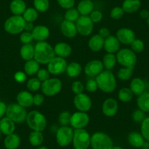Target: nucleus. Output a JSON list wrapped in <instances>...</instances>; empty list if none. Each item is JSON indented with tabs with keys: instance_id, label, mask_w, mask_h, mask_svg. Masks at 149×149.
<instances>
[{
	"instance_id": "obj_1",
	"label": "nucleus",
	"mask_w": 149,
	"mask_h": 149,
	"mask_svg": "<svg viewBox=\"0 0 149 149\" xmlns=\"http://www.w3.org/2000/svg\"><path fill=\"white\" fill-rule=\"evenodd\" d=\"M56 56L54 49L46 41L37 42L34 45V59L40 64H48Z\"/></svg>"
},
{
	"instance_id": "obj_2",
	"label": "nucleus",
	"mask_w": 149,
	"mask_h": 149,
	"mask_svg": "<svg viewBox=\"0 0 149 149\" xmlns=\"http://www.w3.org/2000/svg\"><path fill=\"white\" fill-rule=\"evenodd\" d=\"M98 88L105 93L113 92L117 87V81L111 70H103L95 78Z\"/></svg>"
},
{
	"instance_id": "obj_3",
	"label": "nucleus",
	"mask_w": 149,
	"mask_h": 149,
	"mask_svg": "<svg viewBox=\"0 0 149 149\" xmlns=\"http://www.w3.org/2000/svg\"><path fill=\"white\" fill-rule=\"evenodd\" d=\"M26 122L32 131L43 132L47 127L46 118L37 110H32L29 113Z\"/></svg>"
},
{
	"instance_id": "obj_4",
	"label": "nucleus",
	"mask_w": 149,
	"mask_h": 149,
	"mask_svg": "<svg viewBox=\"0 0 149 149\" xmlns=\"http://www.w3.org/2000/svg\"><path fill=\"white\" fill-rule=\"evenodd\" d=\"M5 115L15 124H23L26 120L28 113L25 107H22L18 103H12L7 107Z\"/></svg>"
},
{
	"instance_id": "obj_5",
	"label": "nucleus",
	"mask_w": 149,
	"mask_h": 149,
	"mask_svg": "<svg viewBox=\"0 0 149 149\" xmlns=\"http://www.w3.org/2000/svg\"><path fill=\"white\" fill-rule=\"evenodd\" d=\"M113 142L111 137L102 132H96L91 136V147L92 149H112Z\"/></svg>"
},
{
	"instance_id": "obj_6",
	"label": "nucleus",
	"mask_w": 149,
	"mask_h": 149,
	"mask_svg": "<svg viewBox=\"0 0 149 149\" xmlns=\"http://www.w3.org/2000/svg\"><path fill=\"white\" fill-rule=\"evenodd\" d=\"M25 20L22 15H12L5 21L4 29L8 34L15 35L21 34L24 30Z\"/></svg>"
},
{
	"instance_id": "obj_7",
	"label": "nucleus",
	"mask_w": 149,
	"mask_h": 149,
	"mask_svg": "<svg viewBox=\"0 0 149 149\" xmlns=\"http://www.w3.org/2000/svg\"><path fill=\"white\" fill-rule=\"evenodd\" d=\"M72 143L74 149H88L91 146V135L85 129L74 130Z\"/></svg>"
},
{
	"instance_id": "obj_8",
	"label": "nucleus",
	"mask_w": 149,
	"mask_h": 149,
	"mask_svg": "<svg viewBox=\"0 0 149 149\" xmlns=\"http://www.w3.org/2000/svg\"><path fill=\"white\" fill-rule=\"evenodd\" d=\"M117 63L123 67H134L137 63V56L130 48H122L116 53Z\"/></svg>"
},
{
	"instance_id": "obj_9",
	"label": "nucleus",
	"mask_w": 149,
	"mask_h": 149,
	"mask_svg": "<svg viewBox=\"0 0 149 149\" xmlns=\"http://www.w3.org/2000/svg\"><path fill=\"white\" fill-rule=\"evenodd\" d=\"M62 88V82L57 78H50L47 81L42 83L41 91L44 95L47 97H53L56 95Z\"/></svg>"
},
{
	"instance_id": "obj_10",
	"label": "nucleus",
	"mask_w": 149,
	"mask_h": 149,
	"mask_svg": "<svg viewBox=\"0 0 149 149\" xmlns=\"http://www.w3.org/2000/svg\"><path fill=\"white\" fill-rule=\"evenodd\" d=\"M74 130L68 126H61L57 130L56 140L61 147H67L72 142Z\"/></svg>"
},
{
	"instance_id": "obj_11",
	"label": "nucleus",
	"mask_w": 149,
	"mask_h": 149,
	"mask_svg": "<svg viewBox=\"0 0 149 149\" xmlns=\"http://www.w3.org/2000/svg\"><path fill=\"white\" fill-rule=\"evenodd\" d=\"M75 25L78 34L84 37L89 36L94 30V23L88 15H81L75 22Z\"/></svg>"
},
{
	"instance_id": "obj_12",
	"label": "nucleus",
	"mask_w": 149,
	"mask_h": 149,
	"mask_svg": "<svg viewBox=\"0 0 149 149\" xmlns=\"http://www.w3.org/2000/svg\"><path fill=\"white\" fill-rule=\"evenodd\" d=\"M47 65V70H48L50 74L58 75L65 72L68 64L65 58L55 56Z\"/></svg>"
},
{
	"instance_id": "obj_13",
	"label": "nucleus",
	"mask_w": 149,
	"mask_h": 149,
	"mask_svg": "<svg viewBox=\"0 0 149 149\" xmlns=\"http://www.w3.org/2000/svg\"><path fill=\"white\" fill-rule=\"evenodd\" d=\"M90 121V118L86 112L78 111L72 114L70 125L74 130L85 129Z\"/></svg>"
},
{
	"instance_id": "obj_14",
	"label": "nucleus",
	"mask_w": 149,
	"mask_h": 149,
	"mask_svg": "<svg viewBox=\"0 0 149 149\" xmlns=\"http://www.w3.org/2000/svg\"><path fill=\"white\" fill-rule=\"evenodd\" d=\"M73 103L78 111L86 112V113L91 110L92 106V101L91 98L84 93L76 94L74 96Z\"/></svg>"
},
{
	"instance_id": "obj_15",
	"label": "nucleus",
	"mask_w": 149,
	"mask_h": 149,
	"mask_svg": "<svg viewBox=\"0 0 149 149\" xmlns=\"http://www.w3.org/2000/svg\"><path fill=\"white\" fill-rule=\"evenodd\" d=\"M84 70L87 76L93 78V77H97L104 70V66L102 61L100 60L94 59L88 61L86 64Z\"/></svg>"
},
{
	"instance_id": "obj_16",
	"label": "nucleus",
	"mask_w": 149,
	"mask_h": 149,
	"mask_svg": "<svg viewBox=\"0 0 149 149\" xmlns=\"http://www.w3.org/2000/svg\"><path fill=\"white\" fill-rule=\"evenodd\" d=\"M117 39L120 43L124 45H130L134 40L136 39L135 33L133 30L129 28H121L117 31L116 36Z\"/></svg>"
},
{
	"instance_id": "obj_17",
	"label": "nucleus",
	"mask_w": 149,
	"mask_h": 149,
	"mask_svg": "<svg viewBox=\"0 0 149 149\" xmlns=\"http://www.w3.org/2000/svg\"><path fill=\"white\" fill-rule=\"evenodd\" d=\"M118 110V102L113 98H108L105 100L102 105V113L107 117H113L116 115Z\"/></svg>"
},
{
	"instance_id": "obj_18",
	"label": "nucleus",
	"mask_w": 149,
	"mask_h": 149,
	"mask_svg": "<svg viewBox=\"0 0 149 149\" xmlns=\"http://www.w3.org/2000/svg\"><path fill=\"white\" fill-rule=\"evenodd\" d=\"M60 30H61V34L67 38H73L78 34L75 23L71 22L67 20H64L61 23Z\"/></svg>"
},
{
	"instance_id": "obj_19",
	"label": "nucleus",
	"mask_w": 149,
	"mask_h": 149,
	"mask_svg": "<svg viewBox=\"0 0 149 149\" xmlns=\"http://www.w3.org/2000/svg\"><path fill=\"white\" fill-rule=\"evenodd\" d=\"M33 39L37 42L45 41L50 36V30L46 26L38 25L34 26L31 31Z\"/></svg>"
},
{
	"instance_id": "obj_20",
	"label": "nucleus",
	"mask_w": 149,
	"mask_h": 149,
	"mask_svg": "<svg viewBox=\"0 0 149 149\" xmlns=\"http://www.w3.org/2000/svg\"><path fill=\"white\" fill-rule=\"evenodd\" d=\"M121 43L115 36L110 35L104 42V49L108 54H116L120 50Z\"/></svg>"
},
{
	"instance_id": "obj_21",
	"label": "nucleus",
	"mask_w": 149,
	"mask_h": 149,
	"mask_svg": "<svg viewBox=\"0 0 149 149\" xmlns=\"http://www.w3.org/2000/svg\"><path fill=\"white\" fill-rule=\"evenodd\" d=\"M16 101L18 104L24 107H29L34 104V96L28 91H20L16 97Z\"/></svg>"
},
{
	"instance_id": "obj_22",
	"label": "nucleus",
	"mask_w": 149,
	"mask_h": 149,
	"mask_svg": "<svg viewBox=\"0 0 149 149\" xmlns=\"http://www.w3.org/2000/svg\"><path fill=\"white\" fill-rule=\"evenodd\" d=\"M0 130L6 136L13 134L15 130V123L8 117H3L0 119Z\"/></svg>"
},
{
	"instance_id": "obj_23",
	"label": "nucleus",
	"mask_w": 149,
	"mask_h": 149,
	"mask_svg": "<svg viewBox=\"0 0 149 149\" xmlns=\"http://www.w3.org/2000/svg\"><path fill=\"white\" fill-rule=\"evenodd\" d=\"M54 49L56 56L64 58L70 56L72 51L70 44L67 42H58L55 45Z\"/></svg>"
},
{
	"instance_id": "obj_24",
	"label": "nucleus",
	"mask_w": 149,
	"mask_h": 149,
	"mask_svg": "<svg viewBox=\"0 0 149 149\" xmlns=\"http://www.w3.org/2000/svg\"><path fill=\"white\" fill-rule=\"evenodd\" d=\"M104 39H103L101 36L98 34H94L88 40V48L93 52H99L104 48Z\"/></svg>"
},
{
	"instance_id": "obj_25",
	"label": "nucleus",
	"mask_w": 149,
	"mask_h": 149,
	"mask_svg": "<svg viewBox=\"0 0 149 149\" xmlns=\"http://www.w3.org/2000/svg\"><path fill=\"white\" fill-rule=\"evenodd\" d=\"M127 140H128V143L132 147L137 148H143V144L146 141L141 133H139L137 132H130L129 134L128 137H127Z\"/></svg>"
},
{
	"instance_id": "obj_26",
	"label": "nucleus",
	"mask_w": 149,
	"mask_h": 149,
	"mask_svg": "<svg viewBox=\"0 0 149 149\" xmlns=\"http://www.w3.org/2000/svg\"><path fill=\"white\" fill-rule=\"evenodd\" d=\"M21 137L15 133L7 135L4 140V146L6 149H17L21 145Z\"/></svg>"
},
{
	"instance_id": "obj_27",
	"label": "nucleus",
	"mask_w": 149,
	"mask_h": 149,
	"mask_svg": "<svg viewBox=\"0 0 149 149\" xmlns=\"http://www.w3.org/2000/svg\"><path fill=\"white\" fill-rule=\"evenodd\" d=\"M140 7H141L140 0H124L121 8L124 13H134L139 10Z\"/></svg>"
},
{
	"instance_id": "obj_28",
	"label": "nucleus",
	"mask_w": 149,
	"mask_h": 149,
	"mask_svg": "<svg viewBox=\"0 0 149 149\" xmlns=\"http://www.w3.org/2000/svg\"><path fill=\"white\" fill-rule=\"evenodd\" d=\"M130 88L132 91L133 94L139 96L146 91V84L145 82L140 78H133L130 82Z\"/></svg>"
},
{
	"instance_id": "obj_29",
	"label": "nucleus",
	"mask_w": 149,
	"mask_h": 149,
	"mask_svg": "<svg viewBox=\"0 0 149 149\" xmlns=\"http://www.w3.org/2000/svg\"><path fill=\"white\" fill-rule=\"evenodd\" d=\"M26 8L24 0H13L10 4V10L14 15H22Z\"/></svg>"
},
{
	"instance_id": "obj_30",
	"label": "nucleus",
	"mask_w": 149,
	"mask_h": 149,
	"mask_svg": "<svg viewBox=\"0 0 149 149\" xmlns=\"http://www.w3.org/2000/svg\"><path fill=\"white\" fill-rule=\"evenodd\" d=\"M94 2L91 0H81L78 3L77 10L81 15H89L94 10Z\"/></svg>"
},
{
	"instance_id": "obj_31",
	"label": "nucleus",
	"mask_w": 149,
	"mask_h": 149,
	"mask_svg": "<svg viewBox=\"0 0 149 149\" xmlns=\"http://www.w3.org/2000/svg\"><path fill=\"white\" fill-rule=\"evenodd\" d=\"M20 55L26 61L33 59L34 58V46L31 43L23 45L20 49Z\"/></svg>"
},
{
	"instance_id": "obj_32",
	"label": "nucleus",
	"mask_w": 149,
	"mask_h": 149,
	"mask_svg": "<svg viewBox=\"0 0 149 149\" xmlns=\"http://www.w3.org/2000/svg\"><path fill=\"white\" fill-rule=\"evenodd\" d=\"M137 104L139 109L145 113H149V92L144 91L138 96L137 99Z\"/></svg>"
},
{
	"instance_id": "obj_33",
	"label": "nucleus",
	"mask_w": 149,
	"mask_h": 149,
	"mask_svg": "<svg viewBox=\"0 0 149 149\" xmlns=\"http://www.w3.org/2000/svg\"><path fill=\"white\" fill-rule=\"evenodd\" d=\"M24 72L29 76H32L34 74H36L40 70V64L36 61L34 58L26 61L24 64Z\"/></svg>"
},
{
	"instance_id": "obj_34",
	"label": "nucleus",
	"mask_w": 149,
	"mask_h": 149,
	"mask_svg": "<svg viewBox=\"0 0 149 149\" xmlns=\"http://www.w3.org/2000/svg\"><path fill=\"white\" fill-rule=\"evenodd\" d=\"M82 70V66L79 63L73 61L67 65L66 72L70 78H76L81 74Z\"/></svg>"
},
{
	"instance_id": "obj_35",
	"label": "nucleus",
	"mask_w": 149,
	"mask_h": 149,
	"mask_svg": "<svg viewBox=\"0 0 149 149\" xmlns=\"http://www.w3.org/2000/svg\"><path fill=\"white\" fill-rule=\"evenodd\" d=\"M29 141L32 146L39 147L44 141V136L42 132L32 131L29 135Z\"/></svg>"
},
{
	"instance_id": "obj_36",
	"label": "nucleus",
	"mask_w": 149,
	"mask_h": 149,
	"mask_svg": "<svg viewBox=\"0 0 149 149\" xmlns=\"http://www.w3.org/2000/svg\"><path fill=\"white\" fill-rule=\"evenodd\" d=\"M102 64L104 68L107 70H112L116 67L117 64L116 56L114 54H107L103 56Z\"/></svg>"
},
{
	"instance_id": "obj_37",
	"label": "nucleus",
	"mask_w": 149,
	"mask_h": 149,
	"mask_svg": "<svg viewBox=\"0 0 149 149\" xmlns=\"http://www.w3.org/2000/svg\"><path fill=\"white\" fill-rule=\"evenodd\" d=\"M134 67H122L117 72V78L122 81H127L132 76Z\"/></svg>"
},
{
	"instance_id": "obj_38",
	"label": "nucleus",
	"mask_w": 149,
	"mask_h": 149,
	"mask_svg": "<svg viewBox=\"0 0 149 149\" xmlns=\"http://www.w3.org/2000/svg\"><path fill=\"white\" fill-rule=\"evenodd\" d=\"M39 13L34 8H28L22 15L26 22H34L38 18Z\"/></svg>"
},
{
	"instance_id": "obj_39",
	"label": "nucleus",
	"mask_w": 149,
	"mask_h": 149,
	"mask_svg": "<svg viewBox=\"0 0 149 149\" xmlns=\"http://www.w3.org/2000/svg\"><path fill=\"white\" fill-rule=\"evenodd\" d=\"M118 98L122 102H129L133 98V93L129 88H122L119 90Z\"/></svg>"
},
{
	"instance_id": "obj_40",
	"label": "nucleus",
	"mask_w": 149,
	"mask_h": 149,
	"mask_svg": "<svg viewBox=\"0 0 149 149\" xmlns=\"http://www.w3.org/2000/svg\"><path fill=\"white\" fill-rule=\"evenodd\" d=\"M33 5L38 13H45L50 8L49 0H33Z\"/></svg>"
},
{
	"instance_id": "obj_41",
	"label": "nucleus",
	"mask_w": 149,
	"mask_h": 149,
	"mask_svg": "<svg viewBox=\"0 0 149 149\" xmlns=\"http://www.w3.org/2000/svg\"><path fill=\"white\" fill-rule=\"evenodd\" d=\"M80 16H81V15H80L77 8H72L70 9L67 10V11H66L65 14H64V20L75 23L80 18Z\"/></svg>"
},
{
	"instance_id": "obj_42",
	"label": "nucleus",
	"mask_w": 149,
	"mask_h": 149,
	"mask_svg": "<svg viewBox=\"0 0 149 149\" xmlns=\"http://www.w3.org/2000/svg\"><path fill=\"white\" fill-rule=\"evenodd\" d=\"M42 83L37 78H31L27 81L26 87L30 91H37L41 88Z\"/></svg>"
},
{
	"instance_id": "obj_43",
	"label": "nucleus",
	"mask_w": 149,
	"mask_h": 149,
	"mask_svg": "<svg viewBox=\"0 0 149 149\" xmlns=\"http://www.w3.org/2000/svg\"><path fill=\"white\" fill-rule=\"evenodd\" d=\"M140 132L145 140L149 142V117H146L141 123Z\"/></svg>"
},
{
	"instance_id": "obj_44",
	"label": "nucleus",
	"mask_w": 149,
	"mask_h": 149,
	"mask_svg": "<svg viewBox=\"0 0 149 149\" xmlns=\"http://www.w3.org/2000/svg\"><path fill=\"white\" fill-rule=\"evenodd\" d=\"M72 114L69 111H63L58 116V122L61 126H68L70 124Z\"/></svg>"
},
{
	"instance_id": "obj_45",
	"label": "nucleus",
	"mask_w": 149,
	"mask_h": 149,
	"mask_svg": "<svg viewBox=\"0 0 149 149\" xmlns=\"http://www.w3.org/2000/svg\"><path fill=\"white\" fill-rule=\"evenodd\" d=\"M131 50L134 51V53H141L144 50L145 45L144 42L140 39H135L131 44Z\"/></svg>"
},
{
	"instance_id": "obj_46",
	"label": "nucleus",
	"mask_w": 149,
	"mask_h": 149,
	"mask_svg": "<svg viewBox=\"0 0 149 149\" xmlns=\"http://www.w3.org/2000/svg\"><path fill=\"white\" fill-rule=\"evenodd\" d=\"M132 119L134 122L142 123L143 120L146 118V113L140 110V109H136L132 113Z\"/></svg>"
},
{
	"instance_id": "obj_47",
	"label": "nucleus",
	"mask_w": 149,
	"mask_h": 149,
	"mask_svg": "<svg viewBox=\"0 0 149 149\" xmlns=\"http://www.w3.org/2000/svg\"><path fill=\"white\" fill-rule=\"evenodd\" d=\"M110 17L114 20H119L124 16V11L121 7H115L110 11Z\"/></svg>"
},
{
	"instance_id": "obj_48",
	"label": "nucleus",
	"mask_w": 149,
	"mask_h": 149,
	"mask_svg": "<svg viewBox=\"0 0 149 149\" xmlns=\"http://www.w3.org/2000/svg\"><path fill=\"white\" fill-rule=\"evenodd\" d=\"M33 36L31 32L29 31H23L20 34V41L24 45L25 44H30L33 40Z\"/></svg>"
},
{
	"instance_id": "obj_49",
	"label": "nucleus",
	"mask_w": 149,
	"mask_h": 149,
	"mask_svg": "<svg viewBox=\"0 0 149 149\" xmlns=\"http://www.w3.org/2000/svg\"><path fill=\"white\" fill-rule=\"evenodd\" d=\"M37 78L40 81L41 83L44 82V81H47L48 79L50 78V72H48V70L47 69L42 68L40 69L37 72Z\"/></svg>"
},
{
	"instance_id": "obj_50",
	"label": "nucleus",
	"mask_w": 149,
	"mask_h": 149,
	"mask_svg": "<svg viewBox=\"0 0 149 149\" xmlns=\"http://www.w3.org/2000/svg\"><path fill=\"white\" fill-rule=\"evenodd\" d=\"M84 88H85V87H84V84H83L81 81H74V82L72 83V84L71 87L72 91L75 95H76V94H81V93H84Z\"/></svg>"
},
{
	"instance_id": "obj_51",
	"label": "nucleus",
	"mask_w": 149,
	"mask_h": 149,
	"mask_svg": "<svg viewBox=\"0 0 149 149\" xmlns=\"http://www.w3.org/2000/svg\"><path fill=\"white\" fill-rule=\"evenodd\" d=\"M88 16H89V18H91V20L94 24L100 23L102 20L103 18L102 13L100 10H93Z\"/></svg>"
},
{
	"instance_id": "obj_52",
	"label": "nucleus",
	"mask_w": 149,
	"mask_h": 149,
	"mask_svg": "<svg viewBox=\"0 0 149 149\" xmlns=\"http://www.w3.org/2000/svg\"><path fill=\"white\" fill-rule=\"evenodd\" d=\"M57 2L61 8L68 10L74 8L75 0H57Z\"/></svg>"
},
{
	"instance_id": "obj_53",
	"label": "nucleus",
	"mask_w": 149,
	"mask_h": 149,
	"mask_svg": "<svg viewBox=\"0 0 149 149\" xmlns=\"http://www.w3.org/2000/svg\"><path fill=\"white\" fill-rule=\"evenodd\" d=\"M86 89L88 92H95L98 89V85H97L96 80L92 79V78L88 80L86 84Z\"/></svg>"
},
{
	"instance_id": "obj_54",
	"label": "nucleus",
	"mask_w": 149,
	"mask_h": 149,
	"mask_svg": "<svg viewBox=\"0 0 149 149\" xmlns=\"http://www.w3.org/2000/svg\"><path fill=\"white\" fill-rule=\"evenodd\" d=\"M27 75L25 73V72L18 71L14 74V79L17 83L19 84H23L25 83L27 81Z\"/></svg>"
},
{
	"instance_id": "obj_55",
	"label": "nucleus",
	"mask_w": 149,
	"mask_h": 149,
	"mask_svg": "<svg viewBox=\"0 0 149 149\" xmlns=\"http://www.w3.org/2000/svg\"><path fill=\"white\" fill-rule=\"evenodd\" d=\"M45 101V97L42 94H36L34 96V104L35 106H41Z\"/></svg>"
},
{
	"instance_id": "obj_56",
	"label": "nucleus",
	"mask_w": 149,
	"mask_h": 149,
	"mask_svg": "<svg viewBox=\"0 0 149 149\" xmlns=\"http://www.w3.org/2000/svg\"><path fill=\"white\" fill-rule=\"evenodd\" d=\"M99 35L101 36L103 39H106L107 37H108L110 35V31L109 29L107 27H102L100 30H99Z\"/></svg>"
},
{
	"instance_id": "obj_57",
	"label": "nucleus",
	"mask_w": 149,
	"mask_h": 149,
	"mask_svg": "<svg viewBox=\"0 0 149 149\" xmlns=\"http://www.w3.org/2000/svg\"><path fill=\"white\" fill-rule=\"evenodd\" d=\"M7 104L4 102L0 101V119L3 118L4 116L6 114L7 110Z\"/></svg>"
},
{
	"instance_id": "obj_58",
	"label": "nucleus",
	"mask_w": 149,
	"mask_h": 149,
	"mask_svg": "<svg viewBox=\"0 0 149 149\" xmlns=\"http://www.w3.org/2000/svg\"><path fill=\"white\" fill-rule=\"evenodd\" d=\"M34 26L32 22H25V25H24V30L25 31H29L31 32L32 30L34 29Z\"/></svg>"
},
{
	"instance_id": "obj_59",
	"label": "nucleus",
	"mask_w": 149,
	"mask_h": 149,
	"mask_svg": "<svg viewBox=\"0 0 149 149\" xmlns=\"http://www.w3.org/2000/svg\"><path fill=\"white\" fill-rule=\"evenodd\" d=\"M140 15L143 19H147L149 16V11L148 10H142L140 13Z\"/></svg>"
},
{
	"instance_id": "obj_60",
	"label": "nucleus",
	"mask_w": 149,
	"mask_h": 149,
	"mask_svg": "<svg viewBox=\"0 0 149 149\" xmlns=\"http://www.w3.org/2000/svg\"><path fill=\"white\" fill-rule=\"evenodd\" d=\"M112 149H124V148H123L122 147H121V146H113Z\"/></svg>"
},
{
	"instance_id": "obj_61",
	"label": "nucleus",
	"mask_w": 149,
	"mask_h": 149,
	"mask_svg": "<svg viewBox=\"0 0 149 149\" xmlns=\"http://www.w3.org/2000/svg\"><path fill=\"white\" fill-rule=\"evenodd\" d=\"M37 149H48L46 146H39V148Z\"/></svg>"
},
{
	"instance_id": "obj_62",
	"label": "nucleus",
	"mask_w": 149,
	"mask_h": 149,
	"mask_svg": "<svg viewBox=\"0 0 149 149\" xmlns=\"http://www.w3.org/2000/svg\"><path fill=\"white\" fill-rule=\"evenodd\" d=\"M146 21H147V24L148 25V26H149V16H148V18L146 19Z\"/></svg>"
},
{
	"instance_id": "obj_63",
	"label": "nucleus",
	"mask_w": 149,
	"mask_h": 149,
	"mask_svg": "<svg viewBox=\"0 0 149 149\" xmlns=\"http://www.w3.org/2000/svg\"><path fill=\"white\" fill-rule=\"evenodd\" d=\"M1 134H2V132H1V130H0V137H1Z\"/></svg>"
},
{
	"instance_id": "obj_64",
	"label": "nucleus",
	"mask_w": 149,
	"mask_h": 149,
	"mask_svg": "<svg viewBox=\"0 0 149 149\" xmlns=\"http://www.w3.org/2000/svg\"><path fill=\"white\" fill-rule=\"evenodd\" d=\"M141 149H149V148H142Z\"/></svg>"
}]
</instances>
